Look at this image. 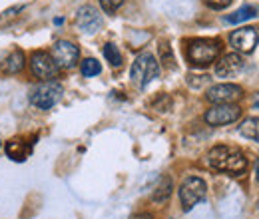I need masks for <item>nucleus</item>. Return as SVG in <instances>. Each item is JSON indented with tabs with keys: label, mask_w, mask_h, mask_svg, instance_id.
Masks as SVG:
<instances>
[{
	"label": "nucleus",
	"mask_w": 259,
	"mask_h": 219,
	"mask_svg": "<svg viewBox=\"0 0 259 219\" xmlns=\"http://www.w3.org/2000/svg\"><path fill=\"white\" fill-rule=\"evenodd\" d=\"M207 163L218 169V171H224L229 176H239L245 171L247 167V159L245 156L235 150V148H227V146H215L213 150H209L207 154Z\"/></svg>",
	"instance_id": "1"
},
{
	"label": "nucleus",
	"mask_w": 259,
	"mask_h": 219,
	"mask_svg": "<svg viewBox=\"0 0 259 219\" xmlns=\"http://www.w3.org/2000/svg\"><path fill=\"white\" fill-rule=\"evenodd\" d=\"M188 62L195 68H205L211 62L218 60L222 54V44L220 40L213 38H195L188 42Z\"/></svg>",
	"instance_id": "2"
},
{
	"label": "nucleus",
	"mask_w": 259,
	"mask_h": 219,
	"mask_svg": "<svg viewBox=\"0 0 259 219\" xmlns=\"http://www.w3.org/2000/svg\"><path fill=\"white\" fill-rule=\"evenodd\" d=\"M160 76V62L156 60L154 54L150 52H142L130 70V78L134 82L136 88H146L150 82H154Z\"/></svg>",
	"instance_id": "3"
},
{
	"label": "nucleus",
	"mask_w": 259,
	"mask_h": 219,
	"mask_svg": "<svg viewBox=\"0 0 259 219\" xmlns=\"http://www.w3.org/2000/svg\"><path fill=\"white\" fill-rule=\"evenodd\" d=\"M62 94H64L62 84L56 82V80H48V82L40 84L34 90L32 96H30V102H32L34 108H38V110H50V108H54L60 102Z\"/></svg>",
	"instance_id": "4"
},
{
	"label": "nucleus",
	"mask_w": 259,
	"mask_h": 219,
	"mask_svg": "<svg viewBox=\"0 0 259 219\" xmlns=\"http://www.w3.org/2000/svg\"><path fill=\"white\" fill-rule=\"evenodd\" d=\"M205 193H207V186L201 178H186L184 184L180 186V201H182V209L184 211H190L194 209L199 201L205 199Z\"/></svg>",
	"instance_id": "5"
},
{
	"label": "nucleus",
	"mask_w": 259,
	"mask_h": 219,
	"mask_svg": "<svg viewBox=\"0 0 259 219\" xmlns=\"http://www.w3.org/2000/svg\"><path fill=\"white\" fill-rule=\"evenodd\" d=\"M241 118V108L235 104H215L213 108H209L203 116L205 124L209 125H227L233 124Z\"/></svg>",
	"instance_id": "6"
},
{
	"label": "nucleus",
	"mask_w": 259,
	"mask_h": 219,
	"mask_svg": "<svg viewBox=\"0 0 259 219\" xmlns=\"http://www.w3.org/2000/svg\"><path fill=\"white\" fill-rule=\"evenodd\" d=\"M259 42V30L245 26V28H237L229 34V44L237 54H249L255 50Z\"/></svg>",
	"instance_id": "7"
},
{
	"label": "nucleus",
	"mask_w": 259,
	"mask_h": 219,
	"mask_svg": "<svg viewBox=\"0 0 259 219\" xmlns=\"http://www.w3.org/2000/svg\"><path fill=\"white\" fill-rule=\"evenodd\" d=\"M30 70H32V74L38 80L48 82V80L56 78L60 68H58V64L54 62L52 54H48V52H34L32 58H30Z\"/></svg>",
	"instance_id": "8"
},
{
	"label": "nucleus",
	"mask_w": 259,
	"mask_h": 219,
	"mask_svg": "<svg viewBox=\"0 0 259 219\" xmlns=\"http://www.w3.org/2000/svg\"><path fill=\"white\" fill-rule=\"evenodd\" d=\"M52 58L54 62L58 64V68H74L78 64V58H80V50L74 42L70 40H58L52 48Z\"/></svg>",
	"instance_id": "9"
},
{
	"label": "nucleus",
	"mask_w": 259,
	"mask_h": 219,
	"mask_svg": "<svg viewBox=\"0 0 259 219\" xmlns=\"http://www.w3.org/2000/svg\"><path fill=\"white\" fill-rule=\"evenodd\" d=\"M104 20H102V14L98 12L94 6H82L76 14V26L86 34H96L102 28Z\"/></svg>",
	"instance_id": "10"
},
{
	"label": "nucleus",
	"mask_w": 259,
	"mask_h": 219,
	"mask_svg": "<svg viewBox=\"0 0 259 219\" xmlns=\"http://www.w3.org/2000/svg\"><path fill=\"white\" fill-rule=\"evenodd\" d=\"M241 94H243V90L235 84H215L207 90L205 98L211 104H231V102L239 100Z\"/></svg>",
	"instance_id": "11"
},
{
	"label": "nucleus",
	"mask_w": 259,
	"mask_h": 219,
	"mask_svg": "<svg viewBox=\"0 0 259 219\" xmlns=\"http://www.w3.org/2000/svg\"><path fill=\"white\" fill-rule=\"evenodd\" d=\"M243 68H245V62H243V58L237 52L226 54L215 64V76L218 78H233L239 72H243Z\"/></svg>",
	"instance_id": "12"
},
{
	"label": "nucleus",
	"mask_w": 259,
	"mask_h": 219,
	"mask_svg": "<svg viewBox=\"0 0 259 219\" xmlns=\"http://www.w3.org/2000/svg\"><path fill=\"white\" fill-rule=\"evenodd\" d=\"M30 144H26L24 138H12L6 144V156L10 157L12 161H26L30 156Z\"/></svg>",
	"instance_id": "13"
},
{
	"label": "nucleus",
	"mask_w": 259,
	"mask_h": 219,
	"mask_svg": "<svg viewBox=\"0 0 259 219\" xmlns=\"http://www.w3.org/2000/svg\"><path fill=\"white\" fill-rule=\"evenodd\" d=\"M24 68V52L22 50H14L10 52L2 62H0V70L4 74H18Z\"/></svg>",
	"instance_id": "14"
},
{
	"label": "nucleus",
	"mask_w": 259,
	"mask_h": 219,
	"mask_svg": "<svg viewBox=\"0 0 259 219\" xmlns=\"http://www.w3.org/2000/svg\"><path fill=\"white\" fill-rule=\"evenodd\" d=\"M259 14L257 6H241L239 10H235L233 14H227L226 20L227 24H239V22H245V20H251Z\"/></svg>",
	"instance_id": "15"
},
{
	"label": "nucleus",
	"mask_w": 259,
	"mask_h": 219,
	"mask_svg": "<svg viewBox=\"0 0 259 219\" xmlns=\"http://www.w3.org/2000/svg\"><path fill=\"white\" fill-rule=\"evenodd\" d=\"M171 188H174L171 178L163 176L162 180H160V184H158V188H156V191H154V195H152V199H154L156 203H163V201H167V199H169V195H171Z\"/></svg>",
	"instance_id": "16"
},
{
	"label": "nucleus",
	"mask_w": 259,
	"mask_h": 219,
	"mask_svg": "<svg viewBox=\"0 0 259 219\" xmlns=\"http://www.w3.org/2000/svg\"><path fill=\"white\" fill-rule=\"evenodd\" d=\"M239 134L247 140L259 142V118H247L239 125Z\"/></svg>",
	"instance_id": "17"
},
{
	"label": "nucleus",
	"mask_w": 259,
	"mask_h": 219,
	"mask_svg": "<svg viewBox=\"0 0 259 219\" xmlns=\"http://www.w3.org/2000/svg\"><path fill=\"white\" fill-rule=\"evenodd\" d=\"M102 52H104V58L112 64L114 68L122 66V54H120V50H118V46H116V44L108 42V44L102 48Z\"/></svg>",
	"instance_id": "18"
},
{
	"label": "nucleus",
	"mask_w": 259,
	"mask_h": 219,
	"mask_svg": "<svg viewBox=\"0 0 259 219\" xmlns=\"http://www.w3.org/2000/svg\"><path fill=\"white\" fill-rule=\"evenodd\" d=\"M80 70H82V76L94 78V76H98L102 72V66H100V62H98L96 58H86V60H82V64H80Z\"/></svg>",
	"instance_id": "19"
},
{
	"label": "nucleus",
	"mask_w": 259,
	"mask_h": 219,
	"mask_svg": "<svg viewBox=\"0 0 259 219\" xmlns=\"http://www.w3.org/2000/svg\"><path fill=\"white\" fill-rule=\"evenodd\" d=\"M100 4H102V8H104V12L112 14V12H116V10L124 4V0H100Z\"/></svg>",
	"instance_id": "20"
},
{
	"label": "nucleus",
	"mask_w": 259,
	"mask_h": 219,
	"mask_svg": "<svg viewBox=\"0 0 259 219\" xmlns=\"http://www.w3.org/2000/svg\"><path fill=\"white\" fill-rule=\"evenodd\" d=\"M160 50H162L163 66H165V68H176V62H174V56H171V52H169V46H167V44H162V46H160Z\"/></svg>",
	"instance_id": "21"
},
{
	"label": "nucleus",
	"mask_w": 259,
	"mask_h": 219,
	"mask_svg": "<svg viewBox=\"0 0 259 219\" xmlns=\"http://www.w3.org/2000/svg\"><path fill=\"white\" fill-rule=\"evenodd\" d=\"M231 2H233V0H205V4H207L209 8H213V10H224Z\"/></svg>",
	"instance_id": "22"
},
{
	"label": "nucleus",
	"mask_w": 259,
	"mask_h": 219,
	"mask_svg": "<svg viewBox=\"0 0 259 219\" xmlns=\"http://www.w3.org/2000/svg\"><path fill=\"white\" fill-rule=\"evenodd\" d=\"M130 219H154L150 213H140V215H134V217H130Z\"/></svg>",
	"instance_id": "23"
},
{
	"label": "nucleus",
	"mask_w": 259,
	"mask_h": 219,
	"mask_svg": "<svg viewBox=\"0 0 259 219\" xmlns=\"http://www.w3.org/2000/svg\"><path fill=\"white\" fill-rule=\"evenodd\" d=\"M253 108H259V94L253 96Z\"/></svg>",
	"instance_id": "24"
},
{
	"label": "nucleus",
	"mask_w": 259,
	"mask_h": 219,
	"mask_svg": "<svg viewBox=\"0 0 259 219\" xmlns=\"http://www.w3.org/2000/svg\"><path fill=\"white\" fill-rule=\"evenodd\" d=\"M255 180L259 182V159L255 161Z\"/></svg>",
	"instance_id": "25"
},
{
	"label": "nucleus",
	"mask_w": 259,
	"mask_h": 219,
	"mask_svg": "<svg viewBox=\"0 0 259 219\" xmlns=\"http://www.w3.org/2000/svg\"><path fill=\"white\" fill-rule=\"evenodd\" d=\"M0 146H2V144H0Z\"/></svg>",
	"instance_id": "26"
}]
</instances>
